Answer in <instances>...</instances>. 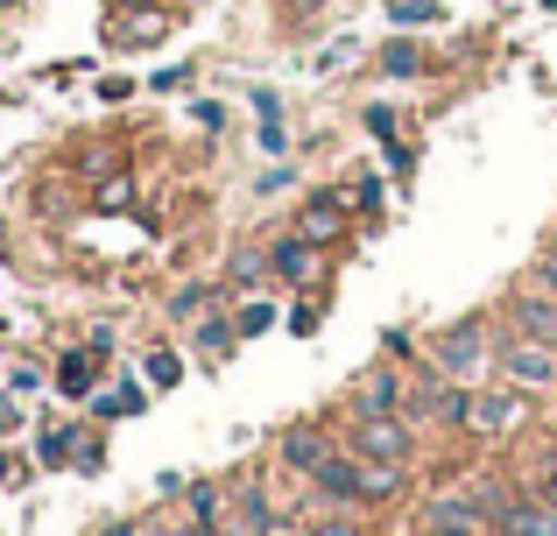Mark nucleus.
Here are the masks:
<instances>
[{"label": "nucleus", "mask_w": 557, "mask_h": 536, "mask_svg": "<svg viewBox=\"0 0 557 536\" xmlns=\"http://www.w3.org/2000/svg\"><path fill=\"white\" fill-rule=\"evenodd\" d=\"M403 473L409 466H374V459H360V452H346V445H339V452L311 473V495H318V509L374 515V509H388V501L403 495Z\"/></svg>", "instance_id": "1"}, {"label": "nucleus", "mask_w": 557, "mask_h": 536, "mask_svg": "<svg viewBox=\"0 0 557 536\" xmlns=\"http://www.w3.org/2000/svg\"><path fill=\"white\" fill-rule=\"evenodd\" d=\"M423 374L466 382V388L487 382L494 374V311H466V317H451V325H437L431 353H423Z\"/></svg>", "instance_id": "2"}, {"label": "nucleus", "mask_w": 557, "mask_h": 536, "mask_svg": "<svg viewBox=\"0 0 557 536\" xmlns=\"http://www.w3.org/2000/svg\"><path fill=\"white\" fill-rule=\"evenodd\" d=\"M339 445L360 452V459H374V466H409V459H417V424H403V416H354V410H346Z\"/></svg>", "instance_id": "3"}, {"label": "nucleus", "mask_w": 557, "mask_h": 536, "mask_svg": "<svg viewBox=\"0 0 557 536\" xmlns=\"http://www.w3.org/2000/svg\"><path fill=\"white\" fill-rule=\"evenodd\" d=\"M494 382L522 388V396H550L557 388V353L536 339H516V332H502L494 339Z\"/></svg>", "instance_id": "4"}, {"label": "nucleus", "mask_w": 557, "mask_h": 536, "mask_svg": "<svg viewBox=\"0 0 557 536\" xmlns=\"http://www.w3.org/2000/svg\"><path fill=\"white\" fill-rule=\"evenodd\" d=\"M522 424H530V396L522 388H473L466 416H459L466 438H516Z\"/></svg>", "instance_id": "5"}, {"label": "nucleus", "mask_w": 557, "mask_h": 536, "mask_svg": "<svg viewBox=\"0 0 557 536\" xmlns=\"http://www.w3.org/2000/svg\"><path fill=\"white\" fill-rule=\"evenodd\" d=\"M502 332H516V339H536V346H550V353H557V289H544V283L508 289Z\"/></svg>", "instance_id": "6"}, {"label": "nucleus", "mask_w": 557, "mask_h": 536, "mask_svg": "<svg viewBox=\"0 0 557 536\" xmlns=\"http://www.w3.org/2000/svg\"><path fill=\"white\" fill-rule=\"evenodd\" d=\"M339 452V431L325 424V416H304V424H289L283 438H275V466L283 473H297V481H311L325 459Z\"/></svg>", "instance_id": "7"}, {"label": "nucleus", "mask_w": 557, "mask_h": 536, "mask_svg": "<svg viewBox=\"0 0 557 536\" xmlns=\"http://www.w3.org/2000/svg\"><path fill=\"white\" fill-rule=\"evenodd\" d=\"M269 283L311 297V289L325 283V248H311L304 234H275V240H269Z\"/></svg>", "instance_id": "8"}, {"label": "nucleus", "mask_w": 557, "mask_h": 536, "mask_svg": "<svg viewBox=\"0 0 557 536\" xmlns=\"http://www.w3.org/2000/svg\"><path fill=\"white\" fill-rule=\"evenodd\" d=\"M289 234H304L311 248H339L346 234H354V205H346V191H318L297 205V226Z\"/></svg>", "instance_id": "9"}, {"label": "nucleus", "mask_w": 557, "mask_h": 536, "mask_svg": "<svg viewBox=\"0 0 557 536\" xmlns=\"http://www.w3.org/2000/svg\"><path fill=\"white\" fill-rule=\"evenodd\" d=\"M403 396H409L403 367H368L354 388H346V410L354 416H403Z\"/></svg>", "instance_id": "10"}, {"label": "nucleus", "mask_w": 557, "mask_h": 536, "mask_svg": "<svg viewBox=\"0 0 557 536\" xmlns=\"http://www.w3.org/2000/svg\"><path fill=\"white\" fill-rule=\"evenodd\" d=\"M170 36V8H121L107 22V42L113 50H156Z\"/></svg>", "instance_id": "11"}, {"label": "nucleus", "mask_w": 557, "mask_h": 536, "mask_svg": "<svg viewBox=\"0 0 557 536\" xmlns=\"http://www.w3.org/2000/svg\"><path fill=\"white\" fill-rule=\"evenodd\" d=\"M423 536H494L487 515L473 509V495H437L423 509Z\"/></svg>", "instance_id": "12"}, {"label": "nucleus", "mask_w": 557, "mask_h": 536, "mask_svg": "<svg viewBox=\"0 0 557 536\" xmlns=\"http://www.w3.org/2000/svg\"><path fill=\"white\" fill-rule=\"evenodd\" d=\"M233 346H240V332H233V311H205V317H190V353H198L205 367H226Z\"/></svg>", "instance_id": "13"}, {"label": "nucleus", "mask_w": 557, "mask_h": 536, "mask_svg": "<svg viewBox=\"0 0 557 536\" xmlns=\"http://www.w3.org/2000/svg\"><path fill=\"white\" fill-rule=\"evenodd\" d=\"M50 388H57L64 402H92V396H99V353H92V346L64 353V360H57V374H50Z\"/></svg>", "instance_id": "14"}, {"label": "nucleus", "mask_w": 557, "mask_h": 536, "mask_svg": "<svg viewBox=\"0 0 557 536\" xmlns=\"http://www.w3.org/2000/svg\"><path fill=\"white\" fill-rule=\"evenodd\" d=\"M374 71L381 78H395V85H409V78H431L437 71V57L423 50V42H409V36H395V42H381V57H374Z\"/></svg>", "instance_id": "15"}, {"label": "nucleus", "mask_w": 557, "mask_h": 536, "mask_svg": "<svg viewBox=\"0 0 557 536\" xmlns=\"http://www.w3.org/2000/svg\"><path fill=\"white\" fill-rule=\"evenodd\" d=\"M233 523H240V529H233V536H255V529H275V501H269V487H261V481H233Z\"/></svg>", "instance_id": "16"}, {"label": "nucleus", "mask_w": 557, "mask_h": 536, "mask_svg": "<svg viewBox=\"0 0 557 536\" xmlns=\"http://www.w3.org/2000/svg\"><path fill=\"white\" fill-rule=\"evenodd\" d=\"M141 402H149V388L121 382V388H107V396H92V416H99V424H121V416H135Z\"/></svg>", "instance_id": "17"}, {"label": "nucleus", "mask_w": 557, "mask_h": 536, "mask_svg": "<svg viewBox=\"0 0 557 536\" xmlns=\"http://www.w3.org/2000/svg\"><path fill=\"white\" fill-rule=\"evenodd\" d=\"M184 509H190V523H226V487L184 481Z\"/></svg>", "instance_id": "18"}, {"label": "nucleus", "mask_w": 557, "mask_h": 536, "mask_svg": "<svg viewBox=\"0 0 557 536\" xmlns=\"http://www.w3.org/2000/svg\"><path fill=\"white\" fill-rule=\"evenodd\" d=\"M304 536H368V515H354V509H318L311 523H304Z\"/></svg>", "instance_id": "19"}, {"label": "nucleus", "mask_w": 557, "mask_h": 536, "mask_svg": "<svg viewBox=\"0 0 557 536\" xmlns=\"http://www.w3.org/2000/svg\"><path fill=\"white\" fill-rule=\"evenodd\" d=\"M261 275H269V248H233V262H226V283L233 289H255Z\"/></svg>", "instance_id": "20"}, {"label": "nucleus", "mask_w": 557, "mask_h": 536, "mask_svg": "<svg viewBox=\"0 0 557 536\" xmlns=\"http://www.w3.org/2000/svg\"><path fill=\"white\" fill-rule=\"evenodd\" d=\"M141 374H149V388H177L184 382V353L177 346H156V353L141 360Z\"/></svg>", "instance_id": "21"}, {"label": "nucleus", "mask_w": 557, "mask_h": 536, "mask_svg": "<svg viewBox=\"0 0 557 536\" xmlns=\"http://www.w3.org/2000/svg\"><path fill=\"white\" fill-rule=\"evenodd\" d=\"M346 205H354V220H381V212H388V184H381V177H360L354 191H346Z\"/></svg>", "instance_id": "22"}, {"label": "nucleus", "mask_w": 557, "mask_h": 536, "mask_svg": "<svg viewBox=\"0 0 557 536\" xmlns=\"http://www.w3.org/2000/svg\"><path fill=\"white\" fill-rule=\"evenodd\" d=\"M275 325V297H240V311H233V332L240 339H255V332Z\"/></svg>", "instance_id": "23"}, {"label": "nucleus", "mask_w": 557, "mask_h": 536, "mask_svg": "<svg viewBox=\"0 0 557 536\" xmlns=\"http://www.w3.org/2000/svg\"><path fill=\"white\" fill-rule=\"evenodd\" d=\"M205 303H212V283H184L177 297H170V317L190 325V317H205Z\"/></svg>", "instance_id": "24"}, {"label": "nucleus", "mask_w": 557, "mask_h": 536, "mask_svg": "<svg viewBox=\"0 0 557 536\" xmlns=\"http://www.w3.org/2000/svg\"><path fill=\"white\" fill-rule=\"evenodd\" d=\"M360 127H368L374 141H395V127H403V113H395V107H381V99H368V107H360Z\"/></svg>", "instance_id": "25"}, {"label": "nucleus", "mask_w": 557, "mask_h": 536, "mask_svg": "<svg viewBox=\"0 0 557 536\" xmlns=\"http://www.w3.org/2000/svg\"><path fill=\"white\" fill-rule=\"evenodd\" d=\"M71 452H78V431H42V438H36V459H42V466H64Z\"/></svg>", "instance_id": "26"}, {"label": "nucleus", "mask_w": 557, "mask_h": 536, "mask_svg": "<svg viewBox=\"0 0 557 536\" xmlns=\"http://www.w3.org/2000/svg\"><path fill=\"white\" fill-rule=\"evenodd\" d=\"M522 487H530V495L544 501V509H557V466H550V459H544V466H536V473H530Z\"/></svg>", "instance_id": "27"}, {"label": "nucleus", "mask_w": 557, "mask_h": 536, "mask_svg": "<svg viewBox=\"0 0 557 536\" xmlns=\"http://www.w3.org/2000/svg\"><path fill=\"white\" fill-rule=\"evenodd\" d=\"M388 22H437V0H395V8H388Z\"/></svg>", "instance_id": "28"}, {"label": "nucleus", "mask_w": 557, "mask_h": 536, "mask_svg": "<svg viewBox=\"0 0 557 536\" xmlns=\"http://www.w3.org/2000/svg\"><path fill=\"white\" fill-rule=\"evenodd\" d=\"M92 198H99V205H107V212H121L127 198H135V177H107V184H99Z\"/></svg>", "instance_id": "29"}, {"label": "nucleus", "mask_w": 557, "mask_h": 536, "mask_svg": "<svg viewBox=\"0 0 557 536\" xmlns=\"http://www.w3.org/2000/svg\"><path fill=\"white\" fill-rule=\"evenodd\" d=\"M354 57H360V42H354V36H339L332 50H318V71H339V64H354Z\"/></svg>", "instance_id": "30"}, {"label": "nucleus", "mask_w": 557, "mask_h": 536, "mask_svg": "<svg viewBox=\"0 0 557 536\" xmlns=\"http://www.w3.org/2000/svg\"><path fill=\"white\" fill-rule=\"evenodd\" d=\"M289 332H297V339H311V332H318V303H311V297L289 303Z\"/></svg>", "instance_id": "31"}, {"label": "nucleus", "mask_w": 557, "mask_h": 536, "mask_svg": "<svg viewBox=\"0 0 557 536\" xmlns=\"http://www.w3.org/2000/svg\"><path fill=\"white\" fill-rule=\"evenodd\" d=\"M190 78H198V71H190V64H170V71H156V78H149V85H156V92H184V85H190Z\"/></svg>", "instance_id": "32"}, {"label": "nucleus", "mask_w": 557, "mask_h": 536, "mask_svg": "<svg viewBox=\"0 0 557 536\" xmlns=\"http://www.w3.org/2000/svg\"><path fill=\"white\" fill-rule=\"evenodd\" d=\"M190 121H198L205 135H219V127H226V113H219V99H198V107H190Z\"/></svg>", "instance_id": "33"}, {"label": "nucleus", "mask_w": 557, "mask_h": 536, "mask_svg": "<svg viewBox=\"0 0 557 536\" xmlns=\"http://www.w3.org/2000/svg\"><path fill=\"white\" fill-rule=\"evenodd\" d=\"M247 99H255V113H261V121H283V99H275L269 85H255V92H247Z\"/></svg>", "instance_id": "34"}, {"label": "nucleus", "mask_w": 557, "mask_h": 536, "mask_svg": "<svg viewBox=\"0 0 557 536\" xmlns=\"http://www.w3.org/2000/svg\"><path fill=\"white\" fill-rule=\"evenodd\" d=\"M289 149V135H283V121H261V155H283Z\"/></svg>", "instance_id": "35"}, {"label": "nucleus", "mask_w": 557, "mask_h": 536, "mask_svg": "<svg viewBox=\"0 0 557 536\" xmlns=\"http://www.w3.org/2000/svg\"><path fill=\"white\" fill-rule=\"evenodd\" d=\"M530 283H544V289H557V240H550V248H544V262L530 269Z\"/></svg>", "instance_id": "36"}, {"label": "nucleus", "mask_w": 557, "mask_h": 536, "mask_svg": "<svg viewBox=\"0 0 557 536\" xmlns=\"http://www.w3.org/2000/svg\"><path fill=\"white\" fill-rule=\"evenodd\" d=\"M381 353H388V360H417V346H409V332H388V339H381Z\"/></svg>", "instance_id": "37"}, {"label": "nucleus", "mask_w": 557, "mask_h": 536, "mask_svg": "<svg viewBox=\"0 0 557 536\" xmlns=\"http://www.w3.org/2000/svg\"><path fill=\"white\" fill-rule=\"evenodd\" d=\"M275 8H283V14H289V22H311V14H318V8H325V0H275Z\"/></svg>", "instance_id": "38"}, {"label": "nucleus", "mask_w": 557, "mask_h": 536, "mask_svg": "<svg viewBox=\"0 0 557 536\" xmlns=\"http://www.w3.org/2000/svg\"><path fill=\"white\" fill-rule=\"evenodd\" d=\"M127 92H135V78H99V99H113V107H121Z\"/></svg>", "instance_id": "39"}, {"label": "nucleus", "mask_w": 557, "mask_h": 536, "mask_svg": "<svg viewBox=\"0 0 557 536\" xmlns=\"http://www.w3.org/2000/svg\"><path fill=\"white\" fill-rule=\"evenodd\" d=\"M36 382H42L36 367H8V388H14V396H28V388H36Z\"/></svg>", "instance_id": "40"}, {"label": "nucleus", "mask_w": 557, "mask_h": 536, "mask_svg": "<svg viewBox=\"0 0 557 536\" xmlns=\"http://www.w3.org/2000/svg\"><path fill=\"white\" fill-rule=\"evenodd\" d=\"M14 431H22V410H14V402H0V445H8Z\"/></svg>", "instance_id": "41"}, {"label": "nucleus", "mask_w": 557, "mask_h": 536, "mask_svg": "<svg viewBox=\"0 0 557 536\" xmlns=\"http://www.w3.org/2000/svg\"><path fill=\"white\" fill-rule=\"evenodd\" d=\"M177 536H233V529H226V523H184Z\"/></svg>", "instance_id": "42"}, {"label": "nucleus", "mask_w": 557, "mask_h": 536, "mask_svg": "<svg viewBox=\"0 0 557 536\" xmlns=\"http://www.w3.org/2000/svg\"><path fill=\"white\" fill-rule=\"evenodd\" d=\"M544 459H550V466H557V424H550V438H544Z\"/></svg>", "instance_id": "43"}, {"label": "nucleus", "mask_w": 557, "mask_h": 536, "mask_svg": "<svg viewBox=\"0 0 557 536\" xmlns=\"http://www.w3.org/2000/svg\"><path fill=\"white\" fill-rule=\"evenodd\" d=\"M107 536H135V523H113V529H107Z\"/></svg>", "instance_id": "44"}, {"label": "nucleus", "mask_w": 557, "mask_h": 536, "mask_svg": "<svg viewBox=\"0 0 557 536\" xmlns=\"http://www.w3.org/2000/svg\"><path fill=\"white\" fill-rule=\"evenodd\" d=\"M0 473H8V459H0Z\"/></svg>", "instance_id": "45"}, {"label": "nucleus", "mask_w": 557, "mask_h": 536, "mask_svg": "<svg viewBox=\"0 0 557 536\" xmlns=\"http://www.w3.org/2000/svg\"><path fill=\"white\" fill-rule=\"evenodd\" d=\"M544 8H557V0H544Z\"/></svg>", "instance_id": "46"}]
</instances>
